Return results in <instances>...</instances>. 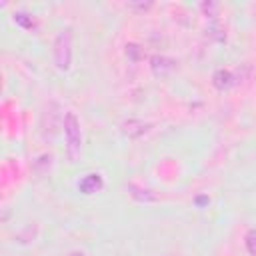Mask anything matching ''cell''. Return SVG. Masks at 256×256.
I'll return each mask as SVG.
<instances>
[{
  "mask_svg": "<svg viewBox=\"0 0 256 256\" xmlns=\"http://www.w3.org/2000/svg\"><path fill=\"white\" fill-rule=\"evenodd\" d=\"M54 66L60 72H66L72 62V30L64 28L54 38Z\"/></svg>",
  "mask_w": 256,
  "mask_h": 256,
  "instance_id": "2",
  "label": "cell"
},
{
  "mask_svg": "<svg viewBox=\"0 0 256 256\" xmlns=\"http://www.w3.org/2000/svg\"><path fill=\"white\" fill-rule=\"evenodd\" d=\"M206 34H210L212 38H216V40H220V42L226 40V34H224V30L220 28V24H216V20L206 28Z\"/></svg>",
  "mask_w": 256,
  "mask_h": 256,
  "instance_id": "12",
  "label": "cell"
},
{
  "mask_svg": "<svg viewBox=\"0 0 256 256\" xmlns=\"http://www.w3.org/2000/svg\"><path fill=\"white\" fill-rule=\"evenodd\" d=\"M204 202H208V198H196V204H204Z\"/></svg>",
  "mask_w": 256,
  "mask_h": 256,
  "instance_id": "14",
  "label": "cell"
},
{
  "mask_svg": "<svg viewBox=\"0 0 256 256\" xmlns=\"http://www.w3.org/2000/svg\"><path fill=\"white\" fill-rule=\"evenodd\" d=\"M126 8L136 10V12H146V10H150V8H152V2H128V4H126Z\"/></svg>",
  "mask_w": 256,
  "mask_h": 256,
  "instance_id": "13",
  "label": "cell"
},
{
  "mask_svg": "<svg viewBox=\"0 0 256 256\" xmlns=\"http://www.w3.org/2000/svg\"><path fill=\"white\" fill-rule=\"evenodd\" d=\"M120 130L126 138L130 140H138L140 136H144L148 130H150V124L144 122V120H136V118H130V120H124L120 124Z\"/></svg>",
  "mask_w": 256,
  "mask_h": 256,
  "instance_id": "4",
  "label": "cell"
},
{
  "mask_svg": "<svg viewBox=\"0 0 256 256\" xmlns=\"http://www.w3.org/2000/svg\"><path fill=\"white\" fill-rule=\"evenodd\" d=\"M178 68V62L170 56H164V54H154L150 58V70L154 76L162 78V76H168L170 72H174Z\"/></svg>",
  "mask_w": 256,
  "mask_h": 256,
  "instance_id": "3",
  "label": "cell"
},
{
  "mask_svg": "<svg viewBox=\"0 0 256 256\" xmlns=\"http://www.w3.org/2000/svg\"><path fill=\"white\" fill-rule=\"evenodd\" d=\"M244 244H246L248 254H250V256H256V228H250V230L246 232Z\"/></svg>",
  "mask_w": 256,
  "mask_h": 256,
  "instance_id": "11",
  "label": "cell"
},
{
  "mask_svg": "<svg viewBox=\"0 0 256 256\" xmlns=\"http://www.w3.org/2000/svg\"><path fill=\"white\" fill-rule=\"evenodd\" d=\"M200 10H202L204 16L210 18L212 22H214L216 16H218V4H216V2H210V0H208V2H202V4H200Z\"/></svg>",
  "mask_w": 256,
  "mask_h": 256,
  "instance_id": "10",
  "label": "cell"
},
{
  "mask_svg": "<svg viewBox=\"0 0 256 256\" xmlns=\"http://www.w3.org/2000/svg\"><path fill=\"white\" fill-rule=\"evenodd\" d=\"M124 54H126V58H128L130 62H140V60L144 58V50H142L136 42H128V44L124 46Z\"/></svg>",
  "mask_w": 256,
  "mask_h": 256,
  "instance_id": "8",
  "label": "cell"
},
{
  "mask_svg": "<svg viewBox=\"0 0 256 256\" xmlns=\"http://www.w3.org/2000/svg\"><path fill=\"white\" fill-rule=\"evenodd\" d=\"M128 190H130V196L138 202H154L156 200V194H152L148 188H138L134 184H128Z\"/></svg>",
  "mask_w": 256,
  "mask_h": 256,
  "instance_id": "7",
  "label": "cell"
},
{
  "mask_svg": "<svg viewBox=\"0 0 256 256\" xmlns=\"http://www.w3.org/2000/svg\"><path fill=\"white\" fill-rule=\"evenodd\" d=\"M62 128H64V138H66V154L70 162H76L80 158L82 150V130H80V120L74 112H66L62 118Z\"/></svg>",
  "mask_w": 256,
  "mask_h": 256,
  "instance_id": "1",
  "label": "cell"
},
{
  "mask_svg": "<svg viewBox=\"0 0 256 256\" xmlns=\"http://www.w3.org/2000/svg\"><path fill=\"white\" fill-rule=\"evenodd\" d=\"M102 188H104V180L98 172H90L78 182V192L84 194V196H92V194L100 192Z\"/></svg>",
  "mask_w": 256,
  "mask_h": 256,
  "instance_id": "5",
  "label": "cell"
},
{
  "mask_svg": "<svg viewBox=\"0 0 256 256\" xmlns=\"http://www.w3.org/2000/svg\"><path fill=\"white\" fill-rule=\"evenodd\" d=\"M212 84H214L216 90L224 92V90L232 88V86L236 84V80H234V74H232L230 70H226V68H218V70L212 74Z\"/></svg>",
  "mask_w": 256,
  "mask_h": 256,
  "instance_id": "6",
  "label": "cell"
},
{
  "mask_svg": "<svg viewBox=\"0 0 256 256\" xmlns=\"http://www.w3.org/2000/svg\"><path fill=\"white\" fill-rule=\"evenodd\" d=\"M14 22H16L20 28H32V26H34V18H32L28 12H24V10L14 12Z\"/></svg>",
  "mask_w": 256,
  "mask_h": 256,
  "instance_id": "9",
  "label": "cell"
}]
</instances>
